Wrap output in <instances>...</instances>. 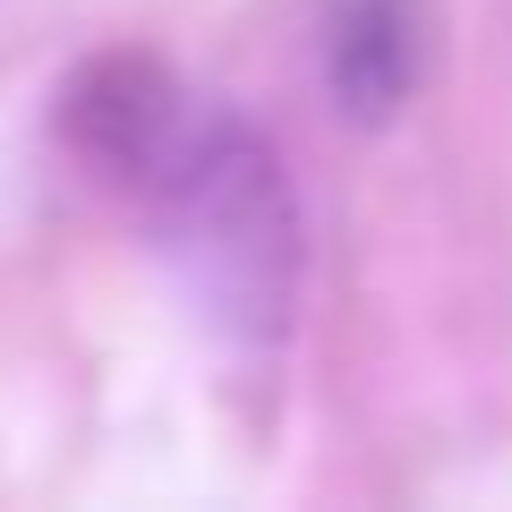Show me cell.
<instances>
[{
	"label": "cell",
	"mask_w": 512,
	"mask_h": 512,
	"mask_svg": "<svg viewBox=\"0 0 512 512\" xmlns=\"http://www.w3.org/2000/svg\"><path fill=\"white\" fill-rule=\"evenodd\" d=\"M69 128L86 163H103L111 180L146 188L163 231L180 239V256L197 265V282L248 325H282L299 265V222L291 188H282L274 154L256 146L239 120L188 111L180 86L146 60H111L77 86Z\"/></svg>",
	"instance_id": "cell-1"
},
{
	"label": "cell",
	"mask_w": 512,
	"mask_h": 512,
	"mask_svg": "<svg viewBox=\"0 0 512 512\" xmlns=\"http://www.w3.org/2000/svg\"><path fill=\"white\" fill-rule=\"evenodd\" d=\"M325 77L350 120H384L419 77V26L410 0H333L325 18Z\"/></svg>",
	"instance_id": "cell-2"
}]
</instances>
